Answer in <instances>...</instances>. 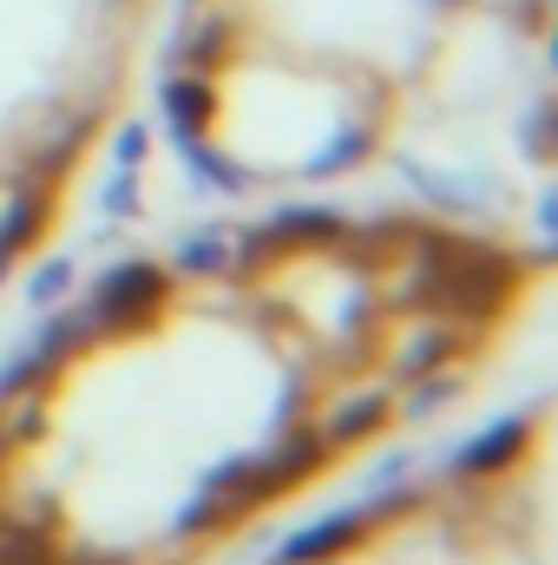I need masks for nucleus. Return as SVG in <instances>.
<instances>
[{
    "mask_svg": "<svg viewBox=\"0 0 558 565\" xmlns=\"http://www.w3.org/2000/svg\"><path fill=\"white\" fill-rule=\"evenodd\" d=\"M427 7H440V13H447V7H460V0H427Z\"/></svg>",
    "mask_w": 558,
    "mask_h": 565,
    "instance_id": "obj_21",
    "label": "nucleus"
},
{
    "mask_svg": "<svg viewBox=\"0 0 558 565\" xmlns=\"http://www.w3.org/2000/svg\"><path fill=\"white\" fill-rule=\"evenodd\" d=\"M460 342H466V322H447V316H440V322H433L420 342H408V349L395 355V375H401V382H415V375H433L440 362H453V355H460Z\"/></svg>",
    "mask_w": 558,
    "mask_h": 565,
    "instance_id": "obj_7",
    "label": "nucleus"
},
{
    "mask_svg": "<svg viewBox=\"0 0 558 565\" xmlns=\"http://www.w3.org/2000/svg\"><path fill=\"white\" fill-rule=\"evenodd\" d=\"M164 289H171V277H164L158 264H144V257L119 264V270H106V277L93 282V302H86L93 335H99V329H139L144 316L164 302Z\"/></svg>",
    "mask_w": 558,
    "mask_h": 565,
    "instance_id": "obj_1",
    "label": "nucleus"
},
{
    "mask_svg": "<svg viewBox=\"0 0 558 565\" xmlns=\"http://www.w3.org/2000/svg\"><path fill=\"white\" fill-rule=\"evenodd\" d=\"M40 422H46V415H40V402H26V395H20V415L0 427V447H20V440H33V434H40Z\"/></svg>",
    "mask_w": 558,
    "mask_h": 565,
    "instance_id": "obj_17",
    "label": "nucleus"
},
{
    "mask_svg": "<svg viewBox=\"0 0 558 565\" xmlns=\"http://www.w3.org/2000/svg\"><path fill=\"white\" fill-rule=\"evenodd\" d=\"M388 415H395V395L388 388H362V395H348L329 422L315 427V440L322 447H355V440H368L375 427L388 422Z\"/></svg>",
    "mask_w": 558,
    "mask_h": 565,
    "instance_id": "obj_3",
    "label": "nucleus"
},
{
    "mask_svg": "<svg viewBox=\"0 0 558 565\" xmlns=\"http://www.w3.org/2000/svg\"><path fill=\"white\" fill-rule=\"evenodd\" d=\"M415 382H420V375H415ZM453 395H460V382H453V375H427V382H420V395L401 402V415H408V422H427V415H433V408H447Z\"/></svg>",
    "mask_w": 558,
    "mask_h": 565,
    "instance_id": "obj_16",
    "label": "nucleus"
},
{
    "mask_svg": "<svg viewBox=\"0 0 558 565\" xmlns=\"http://www.w3.org/2000/svg\"><path fill=\"white\" fill-rule=\"evenodd\" d=\"M40 231H46V198L26 184V191H13V198H7V211H0V250H7V257H20Z\"/></svg>",
    "mask_w": 558,
    "mask_h": 565,
    "instance_id": "obj_10",
    "label": "nucleus"
},
{
    "mask_svg": "<svg viewBox=\"0 0 558 565\" xmlns=\"http://www.w3.org/2000/svg\"><path fill=\"white\" fill-rule=\"evenodd\" d=\"M171 270H178V277H224V270H230V244H224V231H197V237H184L178 257H171Z\"/></svg>",
    "mask_w": 558,
    "mask_h": 565,
    "instance_id": "obj_12",
    "label": "nucleus"
},
{
    "mask_svg": "<svg viewBox=\"0 0 558 565\" xmlns=\"http://www.w3.org/2000/svg\"><path fill=\"white\" fill-rule=\"evenodd\" d=\"M519 440H526V422H493L466 447H453V473H493V467H506L519 454Z\"/></svg>",
    "mask_w": 558,
    "mask_h": 565,
    "instance_id": "obj_8",
    "label": "nucleus"
},
{
    "mask_svg": "<svg viewBox=\"0 0 558 565\" xmlns=\"http://www.w3.org/2000/svg\"><path fill=\"white\" fill-rule=\"evenodd\" d=\"M171 145H178L184 171H191L204 191H217V198H244V191H250L244 164H237V158H224L217 145H204V132H171Z\"/></svg>",
    "mask_w": 558,
    "mask_h": 565,
    "instance_id": "obj_4",
    "label": "nucleus"
},
{
    "mask_svg": "<svg viewBox=\"0 0 558 565\" xmlns=\"http://www.w3.org/2000/svg\"><path fill=\"white\" fill-rule=\"evenodd\" d=\"M230 40H237V20H230V13H204V20L184 33L178 66H184V73H217L224 53H230Z\"/></svg>",
    "mask_w": 558,
    "mask_h": 565,
    "instance_id": "obj_9",
    "label": "nucleus"
},
{
    "mask_svg": "<svg viewBox=\"0 0 558 565\" xmlns=\"http://www.w3.org/2000/svg\"><path fill=\"white\" fill-rule=\"evenodd\" d=\"M7 270H13V257H7V250H0V277H7Z\"/></svg>",
    "mask_w": 558,
    "mask_h": 565,
    "instance_id": "obj_20",
    "label": "nucleus"
},
{
    "mask_svg": "<svg viewBox=\"0 0 558 565\" xmlns=\"http://www.w3.org/2000/svg\"><path fill=\"white\" fill-rule=\"evenodd\" d=\"M99 211L119 224V217H139V171L132 164H112V178L99 184Z\"/></svg>",
    "mask_w": 558,
    "mask_h": 565,
    "instance_id": "obj_15",
    "label": "nucleus"
},
{
    "mask_svg": "<svg viewBox=\"0 0 558 565\" xmlns=\"http://www.w3.org/2000/svg\"><path fill=\"white\" fill-rule=\"evenodd\" d=\"M408 178H415V191H427V198H433V204H447V211H480V204L493 198L486 184H447V178H440V171H427V164H415Z\"/></svg>",
    "mask_w": 558,
    "mask_h": 565,
    "instance_id": "obj_13",
    "label": "nucleus"
},
{
    "mask_svg": "<svg viewBox=\"0 0 558 565\" xmlns=\"http://www.w3.org/2000/svg\"><path fill=\"white\" fill-rule=\"evenodd\" d=\"M158 113H164L171 132H204V119H211V86H204V73H171V79H158Z\"/></svg>",
    "mask_w": 558,
    "mask_h": 565,
    "instance_id": "obj_6",
    "label": "nucleus"
},
{
    "mask_svg": "<svg viewBox=\"0 0 558 565\" xmlns=\"http://www.w3.org/2000/svg\"><path fill=\"white\" fill-rule=\"evenodd\" d=\"M355 224L342 217V211H322V204H289V211H277L270 224H264V237L277 244V250H289V244H342Z\"/></svg>",
    "mask_w": 558,
    "mask_h": 565,
    "instance_id": "obj_5",
    "label": "nucleus"
},
{
    "mask_svg": "<svg viewBox=\"0 0 558 565\" xmlns=\"http://www.w3.org/2000/svg\"><path fill=\"white\" fill-rule=\"evenodd\" d=\"M401 507H415V493H408V487H401V493H382V500H368V507H342V513H329V520L302 526V533L277 553V565H322V559H335V553L362 546V540H368V526H375L382 513H401Z\"/></svg>",
    "mask_w": 558,
    "mask_h": 565,
    "instance_id": "obj_2",
    "label": "nucleus"
},
{
    "mask_svg": "<svg viewBox=\"0 0 558 565\" xmlns=\"http://www.w3.org/2000/svg\"><path fill=\"white\" fill-rule=\"evenodd\" d=\"M66 289H73V257H46V264L33 270V282H26V302H33V309H60Z\"/></svg>",
    "mask_w": 558,
    "mask_h": 565,
    "instance_id": "obj_14",
    "label": "nucleus"
},
{
    "mask_svg": "<svg viewBox=\"0 0 558 565\" xmlns=\"http://www.w3.org/2000/svg\"><path fill=\"white\" fill-rule=\"evenodd\" d=\"M362 158H368V132H362V126H335V132L322 139V151L302 158V178H335V171H348V164H362Z\"/></svg>",
    "mask_w": 558,
    "mask_h": 565,
    "instance_id": "obj_11",
    "label": "nucleus"
},
{
    "mask_svg": "<svg viewBox=\"0 0 558 565\" xmlns=\"http://www.w3.org/2000/svg\"><path fill=\"white\" fill-rule=\"evenodd\" d=\"M144 151H151V126H126V132L112 139V164H132V171H139Z\"/></svg>",
    "mask_w": 558,
    "mask_h": 565,
    "instance_id": "obj_18",
    "label": "nucleus"
},
{
    "mask_svg": "<svg viewBox=\"0 0 558 565\" xmlns=\"http://www.w3.org/2000/svg\"><path fill=\"white\" fill-rule=\"evenodd\" d=\"M526 158H539V164L552 158V113H546V106L526 119Z\"/></svg>",
    "mask_w": 558,
    "mask_h": 565,
    "instance_id": "obj_19",
    "label": "nucleus"
}]
</instances>
